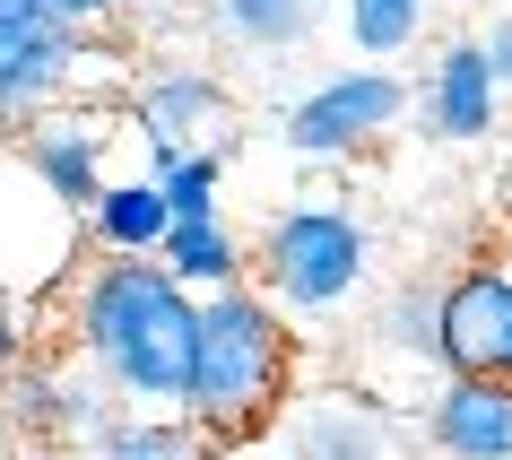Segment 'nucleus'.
Returning <instances> with one entry per match:
<instances>
[{
  "label": "nucleus",
  "mask_w": 512,
  "mask_h": 460,
  "mask_svg": "<svg viewBox=\"0 0 512 460\" xmlns=\"http://www.w3.org/2000/svg\"><path fill=\"white\" fill-rule=\"evenodd\" d=\"M70 348L122 408H174L183 417L191 356H200V296L165 261H105L70 296Z\"/></svg>",
  "instance_id": "1"
},
{
  "label": "nucleus",
  "mask_w": 512,
  "mask_h": 460,
  "mask_svg": "<svg viewBox=\"0 0 512 460\" xmlns=\"http://www.w3.org/2000/svg\"><path fill=\"white\" fill-rule=\"evenodd\" d=\"M287 382H296V330L261 287L200 296V356L183 391V426L200 443H252L270 417H287Z\"/></svg>",
  "instance_id": "2"
},
{
  "label": "nucleus",
  "mask_w": 512,
  "mask_h": 460,
  "mask_svg": "<svg viewBox=\"0 0 512 460\" xmlns=\"http://www.w3.org/2000/svg\"><path fill=\"white\" fill-rule=\"evenodd\" d=\"M365 226L339 200H287V209L261 226V296L278 313H348L365 296Z\"/></svg>",
  "instance_id": "3"
},
{
  "label": "nucleus",
  "mask_w": 512,
  "mask_h": 460,
  "mask_svg": "<svg viewBox=\"0 0 512 460\" xmlns=\"http://www.w3.org/2000/svg\"><path fill=\"white\" fill-rule=\"evenodd\" d=\"M408 113H417V79H400L391 61H348V70H322L278 113V139L304 165H356V157H374Z\"/></svg>",
  "instance_id": "4"
},
{
  "label": "nucleus",
  "mask_w": 512,
  "mask_h": 460,
  "mask_svg": "<svg viewBox=\"0 0 512 460\" xmlns=\"http://www.w3.org/2000/svg\"><path fill=\"white\" fill-rule=\"evenodd\" d=\"M443 374H495L512 382V252H478L443 278V322H434Z\"/></svg>",
  "instance_id": "5"
},
{
  "label": "nucleus",
  "mask_w": 512,
  "mask_h": 460,
  "mask_svg": "<svg viewBox=\"0 0 512 460\" xmlns=\"http://www.w3.org/2000/svg\"><path fill=\"white\" fill-rule=\"evenodd\" d=\"M87 53H96V35L61 27H0V131H35L53 105H70V87H79Z\"/></svg>",
  "instance_id": "6"
},
{
  "label": "nucleus",
  "mask_w": 512,
  "mask_h": 460,
  "mask_svg": "<svg viewBox=\"0 0 512 460\" xmlns=\"http://www.w3.org/2000/svg\"><path fill=\"white\" fill-rule=\"evenodd\" d=\"M131 122L148 131V157H165V148H226L235 87L217 79L209 61H157L131 87Z\"/></svg>",
  "instance_id": "7"
},
{
  "label": "nucleus",
  "mask_w": 512,
  "mask_h": 460,
  "mask_svg": "<svg viewBox=\"0 0 512 460\" xmlns=\"http://www.w3.org/2000/svg\"><path fill=\"white\" fill-rule=\"evenodd\" d=\"M495 113H504V70L486 53V35L434 44V61L417 70V122H426L443 148H469V139L495 131Z\"/></svg>",
  "instance_id": "8"
},
{
  "label": "nucleus",
  "mask_w": 512,
  "mask_h": 460,
  "mask_svg": "<svg viewBox=\"0 0 512 460\" xmlns=\"http://www.w3.org/2000/svg\"><path fill=\"white\" fill-rule=\"evenodd\" d=\"M105 113L96 105H53L44 113V122H35V131H18V157H27V174L35 183H44V200H53V209H96V200H105Z\"/></svg>",
  "instance_id": "9"
},
{
  "label": "nucleus",
  "mask_w": 512,
  "mask_h": 460,
  "mask_svg": "<svg viewBox=\"0 0 512 460\" xmlns=\"http://www.w3.org/2000/svg\"><path fill=\"white\" fill-rule=\"evenodd\" d=\"M426 443L443 460H512V382L443 374L426 400Z\"/></svg>",
  "instance_id": "10"
},
{
  "label": "nucleus",
  "mask_w": 512,
  "mask_h": 460,
  "mask_svg": "<svg viewBox=\"0 0 512 460\" xmlns=\"http://www.w3.org/2000/svg\"><path fill=\"white\" fill-rule=\"evenodd\" d=\"M79 226H87V244L105 252V261H157L165 235H174L183 217H174V200H165L157 174H122V183H105V200H96Z\"/></svg>",
  "instance_id": "11"
},
{
  "label": "nucleus",
  "mask_w": 512,
  "mask_h": 460,
  "mask_svg": "<svg viewBox=\"0 0 512 460\" xmlns=\"http://www.w3.org/2000/svg\"><path fill=\"white\" fill-rule=\"evenodd\" d=\"M330 27V0H209V35L226 53L252 61H287Z\"/></svg>",
  "instance_id": "12"
},
{
  "label": "nucleus",
  "mask_w": 512,
  "mask_h": 460,
  "mask_svg": "<svg viewBox=\"0 0 512 460\" xmlns=\"http://www.w3.org/2000/svg\"><path fill=\"white\" fill-rule=\"evenodd\" d=\"M296 452L304 460H391V426H382L374 400H356V391H330L296 417Z\"/></svg>",
  "instance_id": "13"
},
{
  "label": "nucleus",
  "mask_w": 512,
  "mask_h": 460,
  "mask_svg": "<svg viewBox=\"0 0 512 460\" xmlns=\"http://www.w3.org/2000/svg\"><path fill=\"white\" fill-rule=\"evenodd\" d=\"M165 270L183 278L191 296H226V287H252V252L235 244V226H226V217H183V226H174V235H165V252H157Z\"/></svg>",
  "instance_id": "14"
},
{
  "label": "nucleus",
  "mask_w": 512,
  "mask_h": 460,
  "mask_svg": "<svg viewBox=\"0 0 512 460\" xmlns=\"http://www.w3.org/2000/svg\"><path fill=\"white\" fill-rule=\"evenodd\" d=\"M339 27H348L356 61H391L400 70L434 35V0H339Z\"/></svg>",
  "instance_id": "15"
},
{
  "label": "nucleus",
  "mask_w": 512,
  "mask_h": 460,
  "mask_svg": "<svg viewBox=\"0 0 512 460\" xmlns=\"http://www.w3.org/2000/svg\"><path fill=\"white\" fill-rule=\"evenodd\" d=\"M87 460H200V434L183 417H148V408H113L87 434Z\"/></svg>",
  "instance_id": "16"
},
{
  "label": "nucleus",
  "mask_w": 512,
  "mask_h": 460,
  "mask_svg": "<svg viewBox=\"0 0 512 460\" xmlns=\"http://www.w3.org/2000/svg\"><path fill=\"white\" fill-rule=\"evenodd\" d=\"M148 174L165 183L174 217H226L217 209V191H226V148H165V157H148Z\"/></svg>",
  "instance_id": "17"
},
{
  "label": "nucleus",
  "mask_w": 512,
  "mask_h": 460,
  "mask_svg": "<svg viewBox=\"0 0 512 460\" xmlns=\"http://www.w3.org/2000/svg\"><path fill=\"white\" fill-rule=\"evenodd\" d=\"M53 18H61V27H79V35H105V27H122L131 9H122V0H53Z\"/></svg>",
  "instance_id": "18"
},
{
  "label": "nucleus",
  "mask_w": 512,
  "mask_h": 460,
  "mask_svg": "<svg viewBox=\"0 0 512 460\" xmlns=\"http://www.w3.org/2000/svg\"><path fill=\"white\" fill-rule=\"evenodd\" d=\"M53 18V0H0V27H44Z\"/></svg>",
  "instance_id": "19"
},
{
  "label": "nucleus",
  "mask_w": 512,
  "mask_h": 460,
  "mask_svg": "<svg viewBox=\"0 0 512 460\" xmlns=\"http://www.w3.org/2000/svg\"><path fill=\"white\" fill-rule=\"evenodd\" d=\"M486 53H495V70H504V87H512V9L486 27Z\"/></svg>",
  "instance_id": "20"
},
{
  "label": "nucleus",
  "mask_w": 512,
  "mask_h": 460,
  "mask_svg": "<svg viewBox=\"0 0 512 460\" xmlns=\"http://www.w3.org/2000/svg\"><path fill=\"white\" fill-rule=\"evenodd\" d=\"M131 18H165V9H183V0H122Z\"/></svg>",
  "instance_id": "21"
},
{
  "label": "nucleus",
  "mask_w": 512,
  "mask_h": 460,
  "mask_svg": "<svg viewBox=\"0 0 512 460\" xmlns=\"http://www.w3.org/2000/svg\"><path fill=\"white\" fill-rule=\"evenodd\" d=\"M9 339H18V322H9V296H0V348H9Z\"/></svg>",
  "instance_id": "22"
},
{
  "label": "nucleus",
  "mask_w": 512,
  "mask_h": 460,
  "mask_svg": "<svg viewBox=\"0 0 512 460\" xmlns=\"http://www.w3.org/2000/svg\"><path fill=\"white\" fill-rule=\"evenodd\" d=\"M9 443H18V426H9V408H0V460H9Z\"/></svg>",
  "instance_id": "23"
},
{
  "label": "nucleus",
  "mask_w": 512,
  "mask_h": 460,
  "mask_svg": "<svg viewBox=\"0 0 512 460\" xmlns=\"http://www.w3.org/2000/svg\"><path fill=\"white\" fill-rule=\"evenodd\" d=\"M486 9H495V18H504V9H512V0H486Z\"/></svg>",
  "instance_id": "24"
}]
</instances>
